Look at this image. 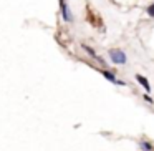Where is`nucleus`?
Segmentation results:
<instances>
[{"mask_svg": "<svg viewBox=\"0 0 154 151\" xmlns=\"http://www.w3.org/2000/svg\"><path fill=\"white\" fill-rule=\"evenodd\" d=\"M109 58H111V61L116 63V65H124L126 63V53H124L123 50H119V48L111 50L109 52Z\"/></svg>", "mask_w": 154, "mask_h": 151, "instance_id": "nucleus-1", "label": "nucleus"}, {"mask_svg": "<svg viewBox=\"0 0 154 151\" xmlns=\"http://www.w3.org/2000/svg\"><path fill=\"white\" fill-rule=\"evenodd\" d=\"M60 7H61V15H63L65 22H71V14L68 10V5L65 4V0H60Z\"/></svg>", "mask_w": 154, "mask_h": 151, "instance_id": "nucleus-2", "label": "nucleus"}, {"mask_svg": "<svg viewBox=\"0 0 154 151\" xmlns=\"http://www.w3.org/2000/svg\"><path fill=\"white\" fill-rule=\"evenodd\" d=\"M136 80H137V83H141L144 87V90L149 93L151 91V85H149V81H147V78H144L143 75H136Z\"/></svg>", "mask_w": 154, "mask_h": 151, "instance_id": "nucleus-3", "label": "nucleus"}, {"mask_svg": "<svg viewBox=\"0 0 154 151\" xmlns=\"http://www.w3.org/2000/svg\"><path fill=\"white\" fill-rule=\"evenodd\" d=\"M101 75H103L106 80H109V81H113V83H118V80H116V75L114 73H111V71H108V70H103L101 71Z\"/></svg>", "mask_w": 154, "mask_h": 151, "instance_id": "nucleus-4", "label": "nucleus"}, {"mask_svg": "<svg viewBox=\"0 0 154 151\" xmlns=\"http://www.w3.org/2000/svg\"><path fill=\"white\" fill-rule=\"evenodd\" d=\"M139 146L143 151H154V146L151 143H147V141H139Z\"/></svg>", "mask_w": 154, "mask_h": 151, "instance_id": "nucleus-5", "label": "nucleus"}, {"mask_svg": "<svg viewBox=\"0 0 154 151\" xmlns=\"http://www.w3.org/2000/svg\"><path fill=\"white\" fill-rule=\"evenodd\" d=\"M83 48H85V52H88V53H90V55H91V57H93V58H96V60H98V58H100V57H98V55H96V52H94L93 48H90V47H88V45H83Z\"/></svg>", "mask_w": 154, "mask_h": 151, "instance_id": "nucleus-6", "label": "nucleus"}, {"mask_svg": "<svg viewBox=\"0 0 154 151\" xmlns=\"http://www.w3.org/2000/svg\"><path fill=\"white\" fill-rule=\"evenodd\" d=\"M147 15L154 18V4H151L149 7H147Z\"/></svg>", "mask_w": 154, "mask_h": 151, "instance_id": "nucleus-7", "label": "nucleus"}, {"mask_svg": "<svg viewBox=\"0 0 154 151\" xmlns=\"http://www.w3.org/2000/svg\"><path fill=\"white\" fill-rule=\"evenodd\" d=\"M144 100H146L149 105H152V103H154V101H152V98H151V96H147V95H144Z\"/></svg>", "mask_w": 154, "mask_h": 151, "instance_id": "nucleus-8", "label": "nucleus"}]
</instances>
